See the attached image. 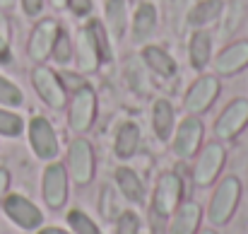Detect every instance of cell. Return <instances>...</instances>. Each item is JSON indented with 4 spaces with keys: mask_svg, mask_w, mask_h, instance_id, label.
<instances>
[{
    "mask_svg": "<svg viewBox=\"0 0 248 234\" xmlns=\"http://www.w3.org/2000/svg\"><path fill=\"white\" fill-rule=\"evenodd\" d=\"M239 201H241V181L236 176L222 179V184L217 186V191L210 201V210H207L210 222L217 225V227L227 225L234 217V213L239 208Z\"/></svg>",
    "mask_w": 248,
    "mask_h": 234,
    "instance_id": "6da1fadb",
    "label": "cell"
},
{
    "mask_svg": "<svg viewBox=\"0 0 248 234\" xmlns=\"http://www.w3.org/2000/svg\"><path fill=\"white\" fill-rule=\"evenodd\" d=\"M183 201V181L176 171H166L159 176L157 186H155V196H152V210L159 217H169L176 213V208Z\"/></svg>",
    "mask_w": 248,
    "mask_h": 234,
    "instance_id": "7a4b0ae2",
    "label": "cell"
},
{
    "mask_svg": "<svg viewBox=\"0 0 248 234\" xmlns=\"http://www.w3.org/2000/svg\"><path fill=\"white\" fill-rule=\"evenodd\" d=\"M44 201L51 210H61L68 201V169L58 162L48 164L44 171Z\"/></svg>",
    "mask_w": 248,
    "mask_h": 234,
    "instance_id": "3957f363",
    "label": "cell"
},
{
    "mask_svg": "<svg viewBox=\"0 0 248 234\" xmlns=\"http://www.w3.org/2000/svg\"><path fill=\"white\" fill-rule=\"evenodd\" d=\"M68 174L75 184H89L94 176V150L87 140H73L68 148Z\"/></svg>",
    "mask_w": 248,
    "mask_h": 234,
    "instance_id": "277c9868",
    "label": "cell"
},
{
    "mask_svg": "<svg viewBox=\"0 0 248 234\" xmlns=\"http://www.w3.org/2000/svg\"><path fill=\"white\" fill-rule=\"evenodd\" d=\"M5 215L22 230H39L41 222H44V215L41 210L24 196L19 193H12L5 198Z\"/></svg>",
    "mask_w": 248,
    "mask_h": 234,
    "instance_id": "5b68a950",
    "label": "cell"
},
{
    "mask_svg": "<svg viewBox=\"0 0 248 234\" xmlns=\"http://www.w3.org/2000/svg\"><path fill=\"white\" fill-rule=\"evenodd\" d=\"M224 157H227V152H224V148L219 143H210L202 150V155L198 157V162H195V169H193L195 184L198 186H210L219 176V171L224 167Z\"/></svg>",
    "mask_w": 248,
    "mask_h": 234,
    "instance_id": "8992f818",
    "label": "cell"
},
{
    "mask_svg": "<svg viewBox=\"0 0 248 234\" xmlns=\"http://www.w3.org/2000/svg\"><path fill=\"white\" fill-rule=\"evenodd\" d=\"M246 126H248V101L246 99H236V101H232V104L222 111V116L217 118L215 133H217L219 138H224V140H232V138H236Z\"/></svg>",
    "mask_w": 248,
    "mask_h": 234,
    "instance_id": "52a82bcc",
    "label": "cell"
},
{
    "mask_svg": "<svg viewBox=\"0 0 248 234\" xmlns=\"http://www.w3.org/2000/svg\"><path fill=\"white\" fill-rule=\"evenodd\" d=\"M94 111H96V99H94V92L89 87H80L73 97V106H70V114H68V126L78 133L87 131L94 121Z\"/></svg>",
    "mask_w": 248,
    "mask_h": 234,
    "instance_id": "ba28073f",
    "label": "cell"
},
{
    "mask_svg": "<svg viewBox=\"0 0 248 234\" xmlns=\"http://www.w3.org/2000/svg\"><path fill=\"white\" fill-rule=\"evenodd\" d=\"M29 143L41 159H53L58 155V138H56L51 123L41 116L31 118V123H29Z\"/></svg>",
    "mask_w": 248,
    "mask_h": 234,
    "instance_id": "9c48e42d",
    "label": "cell"
},
{
    "mask_svg": "<svg viewBox=\"0 0 248 234\" xmlns=\"http://www.w3.org/2000/svg\"><path fill=\"white\" fill-rule=\"evenodd\" d=\"M200 143H202V123L198 118H186L173 138V152L181 159H188L200 150Z\"/></svg>",
    "mask_w": 248,
    "mask_h": 234,
    "instance_id": "30bf717a",
    "label": "cell"
},
{
    "mask_svg": "<svg viewBox=\"0 0 248 234\" xmlns=\"http://www.w3.org/2000/svg\"><path fill=\"white\" fill-rule=\"evenodd\" d=\"M34 84L39 89V94L44 97V101L53 109H61L65 104V87L58 80V75L48 68H36L34 70Z\"/></svg>",
    "mask_w": 248,
    "mask_h": 234,
    "instance_id": "8fae6325",
    "label": "cell"
},
{
    "mask_svg": "<svg viewBox=\"0 0 248 234\" xmlns=\"http://www.w3.org/2000/svg\"><path fill=\"white\" fill-rule=\"evenodd\" d=\"M217 94H219V82L215 78H200L190 89H188V94H186V111H190V114H200V111H205L215 99H217Z\"/></svg>",
    "mask_w": 248,
    "mask_h": 234,
    "instance_id": "7c38bea8",
    "label": "cell"
},
{
    "mask_svg": "<svg viewBox=\"0 0 248 234\" xmlns=\"http://www.w3.org/2000/svg\"><path fill=\"white\" fill-rule=\"evenodd\" d=\"M200 220H202V210L195 201L181 203L173 213L169 234H198L200 230Z\"/></svg>",
    "mask_w": 248,
    "mask_h": 234,
    "instance_id": "4fadbf2b",
    "label": "cell"
},
{
    "mask_svg": "<svg viewBox=\"0 0 248 234\" xmlns=\"http://www.w3.org/2000/svg\"><path fill=\"white\" fill-rule=\"evenodd\" d=\"M246 66H248V41L232 44V46L224 49V51L217 56V61H215V68H217V73H222V75H234V73L244 70Z\"/></svg>",
    "mask_w": 248,
    "mask_h": 234,
    "instance_id": "5bb4252c",
    "label": "cell"
},
{
    "mask_svg": "<svg viewBox=\"0 0 248 234\" xmlns=\"http://www.w3.org/2000/svg\"><path fill=\"white\" fill-rule=\"evenodd\" d=\"M56 34H58V24L53 19H44L34 29V36H31V44H29V56L34 61H44L48 56V51L53 49Z\"/></svg>",
    "mask_w": 248,
    "mask_h": 234,
    "instance_id": "9a60e30c",
    "label": "cell"
},
{
    "mask_svg": "<svg viewBox=\"0 0 248 234\" xmlns=\"http://www.w3.org/2000/svg\"><path fill=\"white\" fill-rule=\"evenodd\" d=\"M116 184H118L121 193H123L130 203L140 205V203L145 201V186H142L140 176H138L133 169H128V167H118V169H116Z\"/></svg>",
    "mask_w": 248,
    "mask_h": 234,
    "instance_id": "2e32d148",
    "label": "cell"
},
{
    "mask_svg": "<svg viewBox=\"0 0 248 234\" xmlns=\"http://www.w3.org/2000/svg\"><path fill=\"white\" fill-rule=\"evenodd\" d=\"M140 148V128L135 123H123L116 133V143H113V150H116V157L121 159H128L138 152Z\"/></svg>",
    "mask_w": 248,
    "mask_h": 234,
    "instance_id": "e0dca14e",
    "label": "cell"
},
{
    "mask_svg": "<svg viewBox=\"0 0 248 234\" xmlns=\"http://www.w3.org/2000/svg\"><path fill=\"white\" fill-rule=\"evenodd\" d=\"M142 61L147 63V68H152L157 75H162V78H171L173 73H176V63H173V58L166 53L164 49H159V46H147L145 51H142Z\"/></svg>",
    "mask_w": 248,
    "mask_h": 234,
    "instance_id": "ac0fdd59",
    "label": "cell"
},
{
    "mask_svg": "<svg viewBox=\"0 0 248 234\" xmlns=\"http://www.w3.org/2000/svg\"><path fill=\"white\" fill-rule=\"evenodd\" d=\"M157 27V10L150 5V2H142L135 12V22H133V36L138 41H145L150 39V34L155 32Z\"/></svg>",
    "mask_w": 248,
    "mask_h": 234,
    "instance_id": "d6986e66",
    "label": "cell"
},
{
    "mask_svg": "<svg viewBox=\"0 0 248 234\" xmlns=\"http://www.w3.org/2000/svg\"><path fill=\"white\" fill-rule=\"evenodd\" d=\"M152 126H155V133L159 135V140H169V135L173 131V106L166 99H157L155 111H152Z\"/></svg>",
    "mask_w": 248,
    "mask_h": 234,
    "instance_id": "ffe728a7",
    "label": "cell"
},
{
    "mask_svg": "<svg viewBox=\"0 0 248 234\" xmlns=\"http://www.w3.org/2000/svg\"><path fill=\"white\" fill-rule=\"evenodd\" d=\"M222 7H224L222 0H202V2H198V5L188 12V24H190V27L210 24V22H215V19L219 17Z\"/></svg>",
    "mask_w": 248,
    "mask_h": 234,
    "instance_id": "44dd1931",
    "label": "cell"
},
{
    "mask_svg": "<svg viewBox=\"0 0 248 234\" xmlns=\"http://www.w3.org/2000/svg\"><path fill=\"white\" fill-rule=\"evenodd\" d=\"M210 53H212V39L205 34V32H195L193 39H190V63L193 68H205L207 61H210Z\"/></svg>",
    "mask_w": 248,
    "mask_h": 234,
    "instance_id": "7402d4cb",
    "label": "cell"
},
{
    "mask_svg": "<svg viewBox=\"0 0 248 234\" xmlns=\"http://www.w3.org/2000/svg\"><path fill=\"white\" fill-rule=\"evenodd\" d=\"M84 34L92 39V44H94V49H96V53H99V61H111L113 58V51H111V44H108V39H106V29L96 22V19H92L87 27H84Z\"/></svg>",
    "mask_w": 248,
    "mask_h": 234,
    "instance_id": "603a6c76",
    "label": "cell"
},
{
    "mask_svg": "<svg viewBox=\"0 0 248 234\" xmlns=\"http://www.w3.org/2000/svg\"><path fill=\"white\" fill-rule=\"evenodd\" d=\"M106 22H108V27H111L116 39H121L125 34L128 17H125V2L123 0H108L106 2Z\"/></svg>",
    "mask_w": 248,
    "mask_h": 234,
    "instance_id": "cb8c5ba5",
    "label": "cell"
},
{
    "mask_svg": "<svg viewBox=\"0 0 248 234\" xmlns=\"http://www.w3.org/2000/svg\"><path fill=\"white\" fill-rule=\"evenodd\" d=\"M68 225H70L73 234H104L99 230V225L82 210H70L68 213Z\"/></svg>",
    "mask_w": 248,
    "mask_h": 234,
    "instance_id": "d4e9b609",
    "label": "cell"
},
{
    "mask_svg": "<svg viewBox=\"0 0 248 234\" xmlns=\"http://www.w3.org/2000/svg\"><path fill=\"white\" fill-rule=\"evenodd\" d=\"M80 63H82L84 70H94L99 66V53L92 44V39L82 32V39H80Z\"/></svg>",
    "mask_w": 248,
    "mask_h": 234,
    "instance_id": "484cf974",
    "label": "cell"
},
{
    "mask_svg": "<svg viewBox=\"0 0 248 234\" xmlns=\"http://www.w3.org/2000/svg\"><path fill=\"white\" fill-rule=\"evenodd\" d=\"M53 58H56L58 63H68V61L73 58V44H70L68 34L61 32V29H58L56 41H53Z\"/></svg>",
    "mask_w": 248,
    "mask_h": 234,
    "instance_id": "4316f807",
    "label": "cell"
},
{
    "mask_svg": "<svg viewBox=\"0 0 248 234\" xmlns=\"http://www.w3.org/2000/svg\"><path fill=\"white\" fill-rule=\"evenodd\" d=\"M22 99H24V97H22L19 87H15L12 82L0 78V101H2V104H7V106H19Z\"/></svg>",
    "mask_w": 248,
    "mask_h": 234,
    "instance_id": "83f0119b",
    "label": "cell"
},
{
    "mask_svg": "<svg viewBox=\"0 0 248 234\" xmlns=\"http://www.w3.org/2000/svg\"><path fill=\"white\" fill-rule=\"evenodd\" d=\"M0 133L2 135H19L22 133V118L0 109Z\"/></svg>",
    "mask_w": 248,
    "mask_h": 234,
    "instance_id": "f1b7e54d",
    "label": "cell"
},
{
    "mask_svg": "<svg viewBox=\"0 0 248 234\" xmlns=\"http://www.w3.org/2000/svg\"><path fill=\"white\" fill-rule=\"evenodd\" d=\"M116 234H140V220L135 213H121L118 222H116Z\"/></svg>",
    "mask_w": 248,
    "mask_h": 234,
    "instance_id": "f546056e",
    "label": "cell"
},
{
    "mask_svg": "<svg viewBox=\"0 0 248 234\" xmlns=\"http://www.w3.org/2000/svg\"><path fill=\"white\" fill-rule=\"evenodd\" d=\"M68 5L75 15H87L92 10V0H68Z\"/></svg>",
    "mask_w": 248,
    "mask_h": 234,
    "instance_id": "4dcf8cb0",
    "label": "cell"
},
{
    "mask_svg": "<svg viewBox=\"0 0 248 234\" xmlns=\"http://www.w3.org/2000/svg\"><path fill=\"white\" fill-rule=\"evenodd\" d=\"M41 5H44V0H22L24 12H27V15H31V17L41 12Z\"/></svg>",
    "mask_w": 248,
    "mask_h": 234,
    "instance_id": "1f68e13d",
    "label": "cell"
},
{
    "mask_svg": "<svg viewBox=\"0 0 248 234\" xmlns=\"http://www.w3.org/2000/svg\"><path fill=\"white\" fill-rule=\"evenodd\" d=\"M7 184H10V174H7V169H0V201L7 191Z\"/></svg>",
    "mask_w": 248,
    "mask_h": 234,
    "instance_id": "d6a6232c",
    "label": "cell"
},
{
    "mask_svg": "<svg viewBox=\"0 0 248 234\" xmlns=\"http://www.w3.org/2000/svg\"><path fill=\"white\" fill-rule=\"evenodd\" d=\"M10 61V49H7V41L0 36V63H7Z\"/></svg>",
    "mask_w": 248,
    "mask_h": 234,
    "instance_id": "836d02e7",
    "label": "cell"
},
{
    "mask_svg": "<svg viewBox=\"0 0 248 234\" xmlns=\"http://www.w3.org/2000/svg\"><path fill=\"white\" fill-rule=\"evenodd\" d=\"M39 234H70L68 230H61V227H44Z\"/></svg>",
    "mask_w": 248,
    "mask_h": 234,
    "instance_id": "e575fe53",
    "label": "cell"
},
{
    "mask_svg": "<svg viewBox=\"0 0 248 234\" xmlns=\"http://www.w3.org/2000/svg\"><path fill=\"white\" fill-rule=\"evenodd\" d=\"M12 2H15V0H0V5H2V7H12Z\"/></svg>",
    "mask_w": 248,
    "mask_h": 234,
    "instance_id": "d590c367",
    "label": "cell"
},
{
    "mask_svg": "<svg viewBox=\"0 0 248 234\" xmlns=\"http://www.w3.org/2000/svg\"><path fill=\"white\" fill-rule=\"evenodd\" d=\"M198 234H217L215 230H198Z\"/></svg>",
    "mask_w": 248,
    "mask_h": 234,
    "instance_id": "8d00e7d4",
    "label": "cell"
},
{
    "mask_svg": "<svg viewBox=\"0 0 248 234\" xmlns=\"http://www.w3.org/2000/svg\"><path fill=\"white\" fill-rule=\"evenodd\" d=\"M53 2H56V5H63V2H65V0H53Z\"/></svg>",
    "mask_w": 248,
    "mask_h": 234,
    "instance_id": "74e56055",
    "label": "cell"
}]
</instances>
